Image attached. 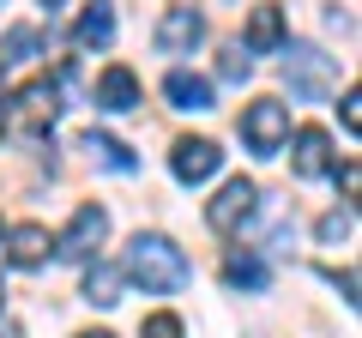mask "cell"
Masks as SVG:
<instances>
[{"label": "cell", "mask_w": 362, "mask_h": 338, "mask_svg": "<svg viewBox=\"0 0 362 338\" xmlns=\"http://www.w3.org/2000/svg\"><path fill=\"white\" fill-rule=\"evenodd\" d=\"M73 42H78V49H109V42H115V13H109L103 0H90L85 13H78Z\"/></svg>", "instance_id": "cell-11"}, {"label": "cell", "mask_w": 362, "mask_h": 338, "mask_svg": "<svg viewBox=\"0 0 362 338\" xmlns=\"http://www.w3.org/2000/svg\"><path fill=\"white\" fill-rule=\"evenodd\" d=\"M139 338H181V320L175 314H151V320L139 326Z\"/></svg>", "instance_id": "cell-20"}, {"label": "cell", "mask_w": 362, "mask_h": 338, "mask_svg": "<svg viewBox=\"0 0 362 338\" xmlns=\"http://www.w3.org/2000/svg\"><path fill=\"white\" fill-rule=\"evenodd\" d=\"M218 73H223V78H235V85H242V78H247V54H242V49H223Z\"/></svg>", "instance_id": "cell-22"}, {"label": "cell", "mask_w": 362, "mask_h": 338, "mask_svg": "<svg viewBox=\"0 0 362 338\" xmlns=\"http://www.w3.org/2000/svg\"><path fill=\"white\" fill-rule=\"evenodd\" d=\"M121 278H133V284L169 296V290H181L187 278H194V266H187V254H181L169 235H133L127 242V272Z\"/></svg>", "instance_id": "cell-1"}, {"label": "cell", "mask_w": 362, "mask_h": 338, "mask_svg": "<svg viewBox=\"0 0 362 338\" xmlns=\"http://www.w3.org/2000/svg\"><path fill=\"white\" fill-rule=\"evenodd\" d=\"M338 115H344V127H350V133H362V91H356V85L344 91V103H338Z\"/></svg>", "instance_id": "cell-21"}, {"label": "cell", "mask_w": 362, "mask_h": 338, "mask_svg": "<svg viewBox=\"0 0 362 338\" xmlns=\"http://www.w3.org/2000/svg\"><path fill=\"white\" fill-rule=\"evenodd\" d=\"M37 49H42V30L37 25H13V30H6V42H0V61H30Z\"/></svg>", "instance_id": "cell-18"}, {"label": "cell", "mask_w": 362, "mask_h": 338, "mask_svg": "<svg viewBox=\"0 0 362 338\" xmlns=\"http://www.w3.org/2000/svg\"><path fill=\"white\" fill-rule=\"evenodd\" d=\"M163 97L175 109H211V78H199V73H187V66H175V73L163 78Z\"/></svg>", "instance_id": "cell-12"}, {"label": "cell", "mask_w": 362, "mask_h": 338, "mask_svg": "<svg viewBox=\"0 0 362 338\" xmlns=\"http://www.w3.org/2000/svg\"><path fill=\"white\" fill-rule=\"evenodd\" d=\"M199 37H206V18H199L194 6H169V13L157 18V30H151L157 54H187Z\"/></svg>", "instance_id": "cell-7"}, {"label": "cell", "mask_w": 362, "mask_h": 338, "mask_svg": "<svg viewBox=\"0 0 362 338\" xmlns=\"http://www.w3.org/2000/svg\"><path fill=\"white\" fill-rule=\"evenodd\" d=\"M254 199H259V187L247 182V175H230V182L218 187V199L206 206V223H211V230H223V235H230V230H242V223H247V211H254Z\"/></svg>", "instance_id": "cell-6"}, {"label": "cell", "mask_w": 362, "mask_h": 338, "mask_svg": "<svg viewBox=\"0 0 362 338\" xmlns=\"http://www.w3.org/2000/svg\"><path fill=\"white\" fill-rule=\"evenodd\" d=\"M121 284H127V278H121V266H90V272H85V302L115 308V302H121Z\"/></svg>", "instance_id": "cell-15"}, {"label": "cell", "mask_w": 362, "mask_h": 338, "mask_svg": "<svg viewBox=\"0 0 362 338\" xmlns=\"http://www.w3.org/2000/svg\"><path fill=\"white\" fill-rule=\"evenodd\" d=\"M49 230H42V223H18L13 235H6V254H13V266H42L49 260Z\"/></svg>", "instance_id": "cell-14"}, {"label": "cell", "mask_w": 362, "mask_h": 338, "mask_svg": "<svg viewBox=\"0 0 362 338\" xmlns=\"http://www.w3.org/2000/svg\"><path fill=\"white\" fill-rule=\"evenodd\" d=\"M139 103V78H133V66H103V78H97V109H109V115H121V109Z\"/></svg>", "instance_id": "cell-10"}, {"label": "cell", "mask_w": 362, "mask_h": 338, "mask_svg": "<svg viewBox=\"0 0 362 338\" xmlns=\"http://www.w3.org/2000/svg\"><path fill=\"white\" fill-rule=\"evenodd\" d=\"M242 42H247V54H278L284 49V6H254Z\"/></svg>", "instance_id": "cell-9"}, {"label": "cell", "mask_w": 362, "mask_h": 338, "mask_svg": "<svg viewBox=\"0 0 362 338\" xmlns=\"http://www.w3.org/2000/svg\"><path fill=\"white\" fill-rule=\"evenodd\" d=\"M218 163H223V151H218V139H175V151H169V169H175V182H206V175H218Z\"/></svg>", "instance_id": "cell-8"}, {"label": "cell", "mask_w": 362, "mask_h": 338, "mask_svg": "<svg viewBox=\"0 0 362 338\" xmlns=\"http://www.w3.org/2000/svg\"><path fill=\"white\" fill-rule=\"evenodd\" d=\"M223 284H235V290H266V266H259L254 254H230V260H223Z\"/></svg>", "instance_id": "cell-16"}, {"label": "cell", "mask_w": 362, "mask_h": 338, "mask_svg": "<svg viewBox=\"0 0 362 338\" xmlns=\"http://www.w3.org/2000/svg\"><path fill=\"white\" fill-rule=\"evenodd\" d=\"M338 187H344V199H356V194H362V169H356V157L338 169Z\"/></svg>", "instance_id": "cell-23"}, {"label": "cell", "mask_w": 362, "mask_h": 338, "mask_svg": "<svg viewBox=\"0 0 362 338\" xmlns=\"http://www.w3.org/2000/svg\"><path fill=\"white\" fill-rule=\"evenodd\" d=\"M242 139H247V151L272 157L278 145L290 139V109H284V103H272V97L247 103V109H242Z\"/></svg>", "instance_id": "cell-3"}, {"label": "cell", "mask_w": 362, "mask_h": 338, "mask_svg": "<svg viewBox=\"0 0 362 338\" xmlns=\"http://www.w3.org/2000/svg\"><path fill=\"white\" fill-rule=\"evenodd\" d=\"M326 169H332V139H326L320 127H302L296 133V175H326Z\"/></svg>", "instance_id": "cell-13"}, {"label": "cell", "mask_w": 362, "mask_h": 338, "mask_svg": "<svg viewBox=\"0 0 362 338\" xmlns=\"http://www.w3.org/2000/svg\"><path fill=\"white\" fill-rule=\"evenodd\" d=\"M42 6H61V0H42Z\"/></svg>", "instance_id": "cell-25"}, {"label": "cell", "mask_w": 362, "mask_h": 338, "mask_svg": "<svg viewBox=\"0 0 362 338\" xmlns=\"http://www.w3.org/2000/svg\"><path fill=\"white\" fill-rule=\"evenodd\" d=\"M78 145H85L90 157H103L109 169H133V151H127V145L115 139V133H85V139H78Z\"/></svg>", "instance_id": "cell-17"}, {"label": "cell", "mask_w": 362, "mask_h": 338, "mask_svg": "<svg viewBox=\"0 0 362 338\" xmlns=\"http://www.w3.org/2000/svg\"><path fill=\"white\" fill-rule=\"evenodd\" d=\"M78 338H115V332H78Z\"/></svg>", "instance_id": "cell-24"}, {"label": "cell", "mask_w": 362, "mask_h": 338, "mask_svg": "<svg viewBox=\"0 0 362 338\" xmlns=\"http://www.w3.org/2000/svg\"><path fill=\"white\" fill-rule=\"evenodd\" d=\"M284 73H290V91L308 97V103L332 91V61H326L320 49H308V42H290L284 49Z\"/></svg>", "instance_id": "cell-4"}, {"label": "cell", "mask_w": 362, "mask_h": 338, "mask_svg": "<svg viewBox=\"0 0 362 338\" xmlns=\"http://www.w3.org/2000/svg\"><path fill=\"white\" fill-rule=\"evenodd\" d=\"M350 230H356L350 206H344V211H326V218H320V242H350Z\"/></svg>", "instance_id": "cell-19"}, {"label": "cell", "mask_w": 362, "mask_h": 338, "mask_svg": "<svg viewBox=\"0 0 362 338\" xmlns=\"http://www.w3.org/2000/svg\"><path fill=\"white\" fill-rule=\"evenodd\" d=\"M103 235H109V211L103 206H78L54 247H61V260H90V254L103 247Z\"/></svg>", "instance_id": "cell-5"}, {"label": "cell", "mask_w": 362, "mask_h": 338, "mask_svg": "<svg viewBox=\"0 0 362 338\" xmlns=\"http://www.w3.org/2000/svg\"><path fill=\"white\" fill-rule=\"evenodd\" d=\"M0 296H6V290H0Z\"/></svg>", "instance_id": "cell-26"}, {"label": "cell", "mask_w": 362, "mask_h": 338, "mask_svg": "<svg viewBox=\"0 0 362 338\" xmlns=\"http://www.w3.org/2000/svg\"><path fill=\"white\" fill-rule=\"evenodd\" d=\"M54 115H61V91H54L49 78H30L25 91L6 97V109H0V133L6 139H42V133L54 127Z\"/></svg>", "instance_id": "cell-2"}]
</instances>
